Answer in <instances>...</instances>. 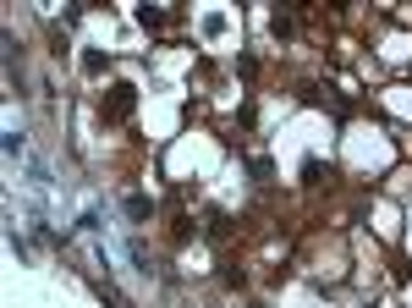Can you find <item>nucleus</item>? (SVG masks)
Returning <instances> with one entry per match:
<instances>
[{
    "instance_id": "1",
    "label": "nucleus",
    "mask_w": 412,
    "mask_h": 308,
    "mask_svg": "<svg viewBox=\"0 0 412 308\" xmlns=\"http://www.w3.org/2000/svg\"><path fill=\"white\" fill-rule=\"evenodd\" d=\"M127 110H132V88L121 83V88H116V100H110V116H127Z\"/></svg>"
},
{
    "instance_id": "2",
    "label": "nucleus",
    "mask_w": 412,
    "mask_h": 308,
    "mask_svg": "<svg viewBox=\"0 0 412 308\" xmlns=\"http://www.w3.org/2000/svg\"><path fill=\"white\" fill-rule=\"evenodd\" d=\"M127 215H132V220H149V199H143V193H132V199H127Z\"/></svg>"
}]
</instances>
